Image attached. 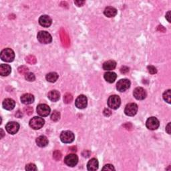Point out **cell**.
Returning <instances> with one entry per match:
<instances>
[{
  "mask_svg": "<svg viewBox=\"0 0 171 171\" xmlns=\"http://www.w3.org/2000/svg\"><path fill=\"white\" fill-rule=\"evenodd\" d=\"M74 3L77 6L80 7V6H82L84 4L85 2L84 1H75Z\"/></svg>",
  "mask_w": 171,
  "mask_h": 171,
  "instance_id": "obj_38",
  "label": "cell"
},
{
  "mask_svg": "<svg viewBox=\"0 0 171 171\" xmlns=\"http://www.w3.org/2000/svg\"><path fill=\"white\" fill-rule=\"evenodd\" d=\"M48 97L52 102H57L60 98V94L58 90H52L48 93Z\"/></svg>",
  "mask_w": 171,
  "mask_h": 171,
  "instance_id": "obj_23",
  "label": "cell"
},
{
  "mask_svg": "<svg viewBox=\"0 0 171 171\" xmlns=\"http://www.w3.org/2000/svg\"><path fill=\"white\" fill-rule=\"evenodd\" d=\"M25 78L28 82H34L35 80V76L34 74L32 73V72H28V73L25 75Z\"/></svg>",
  "mask_w": 171,
  "mask_h": 171,
  "instance_id": "obj_28",
  "label": "cell"
},
{
  "mask_svg": "<svg viewBox=\"0 0 171 171\" xmlns=\"http://www.w3.org/2000/svg\"><path fill=\"white\" fill-rule=\"evenodd\" d=\"M74 139V134L70 130L63 131L60 134V140L63 143H72Z\"/></svg>",
  "mask_w": 171,
  "mask_h": 171,
  "instance_id": "obj_5",
  "label": "cell"
},
{
  "mask_svg": "<svg viewBox=\"0 0 171 171\" xmlns=\"http://www.w3.org/2000/svg\"><path fill=\"white\" fill-rule=\"evenodd\" d=\"M38 40L43 44L50 43L52 41V37L50 34L46 31H40L38 32L37 35Z\"/></svg>",
  "mask_w": 171,
  "mask_h": 171,
  "instance_id": "obj_3",
  "label": "cell"
},
{
  "mask_svg": "<svg viewBox=\"0 0 171 171\" xmlns=\"http://www.w3.org/2000/svg\"><path fill=\"white\" fill-rule=\"evenodd\" d=\"M3 107L7 110H12L15 108L16 102L13 99L11 98H7L3 102Z\"/></svg>",
  "mask_w": 171,
  "mask_h": 171,
  "instance_id": "obj_15",
  "label": "cell"
},
{
  "mask_svg": "<svg viewBox=\"0 0 171 171\" xmlns=\"http://www.w3.org/2000/svg\"><path fill=\"white\" fill-rule=\"evenodd\" d=\"M21 102L25 105L31 104L34 102V96L31 94H25L21 96Z\"/></svg>",
  "mask_w": 171,
  "mask_h": 171,
  "instance_id": "obj_16",
  "label": "cell"
},
{
  "mask_svg": "<svg viewBox=\"0 0 171 171\" xmlns=\"http://www.w3.org/2000/svg\"><path fill=\"white\" fill-rule=\"evenodd\" d=\"M98 161L96 158H92L88 161L87 164V169L90 171L96 170L98 169Z\"/></svg>",
  "mask_w": 171,
  "mask_h": 171,
  "instance_id": "obj_18",
  "label": "cell"
},
{
  "mask_svg": "<svg viewBox=\"0 0 171 171\" xmlns=\"http://www.w3.org/2000/svg\"><path fill=\"white\" fill-rule=\"evenodd\" d=\"M6 129L9 134H15L20 129V125L16 122H9L6 125Z\"/></svg>",
  "mask_w": 171,
  "mask_h": 171,
  "instance_id": "obj_11",
  "label": "cell"
},
{
  "mask_svg": "<svg viewBox=\"0 0 171 171\" xmlns=\"http://www.w3.org/2000/svg\"><path fill=\"white\" fill-rule=\"evenodd\" d=\"M88 104V99L84 95H80L75 101L76 106L79 109H84L87 106Z\"/></svg>",
  "mask_w": 171,
  "mask_h": 171,
  "instance_id": "obj_12",
  "label": "cell"
},
{
  "mask_svg": "<svg viewBox=\"0 0 171 171\" xmlns=\"http://www.w3.org/2000/svg\"><path fill=\"white\" fill-rule=\"evenodd\" d=\"M163 99L165 102H166L167 103L170 104L171 103V90H168L165 91V92L163 93Z\"/></svg>",
  "mask_w": 171,
  "mask_h": 171,
  "instance_id": "obj_25",
  "label": "cell"
},
{
  "mask_svg": "<svg viewBox=\"0 0 171 171\" xmlns=\"http://www.w3.org/2000/svg\"><path fill=\"white\" fill-rule=\"evenodd\" d=\"M104 78L105 80L108 83H113L115 82L116 78H117V75L113 72H108L104 74Z\"/></svg>",
  "mask_w": 171,
  "mask_h": 171,
  "instance_id": "obj_21",
  "label": "cell"
},
{
  "mask_svg": "<svg viewBox=\"0 0 171 171\" xmlns=\"http://www.w3.org/2000/svg\"><path fill=\"white\" fill-rule=\"evenodd\" d=\"M1 59L6 62H12L15 58V53L10 48H6L3 50L0 54Z\"/></svg>",
  "mask_w": 171,
  "mask_h": 171,
  "instance_id": "obj_1",
  "label": "cell"
},
{
  "mask_svg": "<svg viewBox=\"0 0 171 171\" xmlns=\"http://www.w3.org/2000/svg\"><path fill=\"white\" fill-rule=\"evenodd\" d=\"M25 60L28 63L30 64H34L36 63V58L34 56H28L25 58Z\"/></svg>",
  "mask_w": 171,
  "mask_h": 171,
  "instance_id": "obj_30",
  "label": "cell"
},
{
  "mask_svg": "<svg viewBox=\"0 0 171 171\" xmlns=\"http://www.w3.org/2000/svg\"><path fill=\"white\" fill-rule=\"evenodd\" d=\"M103 114L105 116H107V117H109V116H111L112 114V112L110 110H109L108 108H106L104 109V110L103 112Z\"/></svg>",
  "mask_w": 171,
  "mask_h": 171,
  "instance_id": "obj_36",
  "label": "cell"
},
{
  "mask_svg": "<svg viewBox=\"0 0 171 171\" xmlns=\"http://www.w3.org/2000/svg\"><path fill=\"white\" fill-rule=\"evenodd\" d=\"M133 95L136 100H143L146 98L147 92L144 88H141V87H137L134 90Z\"/></svg>",
  "mask_w": 171,
  "mask_h": 171,
  "instance_id": "obj_13",
  "label": "cell"
},
{
  "mask_svg": "<svg viewBox=\"0 0 171 171\" xmlns=\"http://www.w3.org/2000/svg\"><path fill=\"white\" fill-rule=\"evenodd\" d=\"M129 72V68L126 66H122L121 68V72L122 74H126Z\"/></svg>",
  "mask_w": 171,
  "mask_h": 171,
  "instance_id": "obj_37",
  "label": "cell"
},
{
  "mask_svg": "<svg viewBox=\"0 0 171 171\" xmlns=\"http://www.w3.org/2000/svg\"><path fill=\"white\" fill-rule=\"evenodd\" d=\"M130 86V82L128 79H122L116 84V89L121 92H125Z\"/></svg>",
  "mask_w": 171,
  "mask_h": 171,
  "instance_id": "obj_8",
  "label": "cell"
},
{
  "mask_svg": "<svg viewBox=\"0 0 171 171\" xmlns=\"http://www.w3.org/2000/svg\"><path fill=\"white\" fill-rule=\"evenodd\" d=\"M102 170H114L115 169L113 165H110V164H108V165H105Z\"/></svg>",
  "mask_w": 171,
  "mask_h": 171,
  "instance_id": "obj_34",
  "label": "cell"
},
{
  "mask_svg": "<svg viewBox=\"0 0 171 171\" xmlns=\"http://www.w3.org/2000/svg\"><path fill=\"white\" fill-rule=\"evenodd\" d=\"M45 121L42 118L39 116H35L32 118L30 121V126L34 130H39L42 128L44 125Z\"/></svg>",
  "mask_w": 171,
  "mask_h": 171,
  "instance_id": "obj_4",
  "label": "cell"
},
{
  "mask_svg": "<svg viewBox=\"0 0 171 171\" xmlns=\"http://www.w3.org/2000/svg\"><path fill=\"white\" fill-rule=\"evenodd\" d=\"M138 112V106L135 103H129L126 106L125 109V113L126 116H134Z\"/></svg>",
  "mask_w": 171,
  "mask_h": 171,
  "instance_id": "obj_9",
  "label": "cell"
},
{
  "mask_svg": "<svg viewBox=\"0 0 171 171\" xmlns=\"http://www.w3.org/2000/svg\"><path fill=\"white\" fill-rule=\"evenodd\" d=\"M166 132L169 134H170V122H169L166 126Z\"/></svg>",
  "mask_w": 171,
  "mask_h": 171,
  "instance_id": "obj_40",
  "label": "cell"
},
{
  "mask_svg": "<svg viewBox=\"0 0 171 171\" xmlns=\"http://www.w3.org/2000/svg\"><path fill=\"white\" fill-rule=\"evenodd\" d=\"M147 68L149 73L151 74H155L157 73V70H156V68L154 66H153V65H148Z\"/></svg>",
  "mask_w": 171,
  "mask_h": 171,
  "instance_id": "obj_33",
  "label": "cell"
},
{
  "mask_svg": "<svg viewBox=\"0 0 171 171\" xmlns=\"http://www.w3.org/2000/svg\"><path fill=\"white\" fill-rule=\"evenodd\" d=\"M12 72L11 66L8 64H1L0 65V75L2 76H8Z\"/></svg>",
  "mask_w": 171,
  "mask_h": 171,
  "instance_id": "obj_20",
  "label": "cell"
},
{
  "mask_svg": "<svg viewBox=\"0 0 171 171\" xmlns=\"http://www.w3.org/2000/svg\"><path fill=\"white\" fill-rule=\"evenodd\" d=\"M60 118V113L57 110H54L53 112V113L51 115V120L52 121L56 122L58 121H59Z\"/></svg>",
  "mask_w": 171,
  "mask_h": 171,
  "instance_id": "obj_26",
  "label": "cell"
},
{
  "mask_svg": "<svg viewBox=\"0 0 171 171\" xmlns=\"http://www.w3.org/2000/svg\"><path fill=\"white\" fill-rule=\"evenodd\" d=\"M17 70H18V72H19L20 74H24V75L26 74L28 72V70H29L28 68L26 66H25V65H21V66L18 68Z\"/></svg>",
  "mask_w": 171,
  "mask_h": 171,
  "instance_id": "obj_29",
  "label": "cell"
},
{
  "mask_svg": "<svg viewBox=\"0 0 171 171\" xmlns=\"http://www.w3.org/2000/svg\"><path fill=\"white\" fill-rule=\"evenodd\" d=\"M116 66V62L114 60H108L105 61L103 64V69L104 70L110 71L115 69Z\"/></svg>",
  "mask_w": 171,
  "mask_h": 171,
  "instance_id": "obj_22",
  "label": "cell"
},
{
  "mask_svg": "<svg viewBox=\"0 0 171 171\" xmlns=\"http://www.w3.org/2000/svg\"><path fill=\"white\" fill-rule=\"evenodd\" d=\"M107 103L108 107H110L111 109H113V110H116V109H118L120 106H121V98L117 95L110 96L108 98Z\"/></svg>",
  "mask_w": 171,
  "mask_h": 171,
  "instance_id": "obj_2",
  "label": "cell"
},
{
  "mask_svg": "<svg viewBox=\"0 0 171 171\" xmlns=\"http://www.w3.org/2000/svg\"><path fill=\"white\" fill-rule=\"evenodd\" d=\"M73 100V96L70 93H66L64 96V102L65 104H70Z\"/></svg>",
  "mask_w": 171,
  "mask_h": 171,
  "instance_id": "obj_27",
  "label": "cell"
},
{
  "mask_svg": "<svg viewBox=\"0 0 171 171\" xmlns=\"http://www.w3.org/2000/svg\"><path fill=\"white\" fill-rule=\"evenodd\" d=\"M104 13L108 17H114L117 14V9L114 8V7L108 6L105 8Z\"/></svg>",
  "mask_w": 171,
  "mask_h": 171,
  "instance_id": "obj_17",
  "label": "cell"
},
{
  "mask_svg": "<svg viewBox=\"0 0 171 171\" xmlns=\"http://www.w3.org/2000/svg\"><path fill=\"white\" fill-rule=\"evenodd\" d=\"M37 113L39 115L42 116V117H46L48 116L51 111V109L49 106L45 104H39L37 106Z\"/></svg>",
  "mask_w": 171,
  "mask_h": 171,
  "instance_id": "obj_10",
  "label": "cell"
},
{
  "mask_svg": "<svg viewBox=\"0 0 171 171\" xmlns=\"http://www.w3.org/2000/svg\"><path fill=\"white\" fill-rule=\"evenodd\" d=\"M166 19L167 20V21H168L169 23L171 22V21H170V11H169V12L166 13Z\"/></svg>",
  "mask_w": 171,
  "mask_h": 171,
  "instance_id": "obj_39",
  "label": "cell"
},
{
  "mask_svg": "<svg viewBox=\"0 0 171 171\" xmlns=\"http://www.w3.org/2000/svg\"><path fill=\"white\" fill-rule=\"evenodd\" d=\"M24 110L26 112V114H28V115H31L33 113V108L30 106H28V107H25L24 108Z\"/></svg>",
  "mask_w": 171,
  "mask_h": 171,
  "instance_id": "obj_35",
  "label": "cell"
},
{
  "mask_svg": "<svg viewBox=\"0 0 171 171\" xmlns=\"http://www.w3.org/2000/svg\"><path fill=\"white\" fill-rule=\"evenodd\" d=\"M159 126V121L156 117H153V116L148 118L146 122V126L148 130H155L158 128Z\"/></svg>",
  "mask_w": 171,
  "mask_h": 171,
  "instance_id": "obj_6",
  "label": "cell"
},
{
  "mask_svg": "<svg viewBox=\"0 0 171 171\" xmlns=\"http://www.w3.org/2000/svg\"><path fill=\"white\" fill-rule=\"evenodd\" d=\"M39 23L44 28L50 27L52 23V20L50 16L47 15L42 16L39 19Z\"/></svg>",
  "mask_w": 171,
  "mask_h": 171,
  "instance_id": "obj_14",
  "label": "cell"
},
{
  "mask_svg": "<svg viewBox=\"0 0 171 171\" xmlns=\"http://www.w3.org/2000/svg\"><path fill=\"white\" fill-rule=\"evenodd\" d=\"M53 157L56 160V161H59L61 158V153L59 151H56L54 152L53 153Z\"/></svg>",
  "mask_w": 171,
  "mask_h": 171,
  "instance_id": "obj_32",
  "label": "cell"
},
{
  "mask_svg": "<svg viewBox=\"0 0 171 171\" xmlns=\"http://www.w3.org/2000/svg\"><path fill=\"white\" fill-rule=\"evenodd\" d=\"M25 170L33 171V170H37L38 169L34 164L29 163V164H28V165H26V166H25Z\"/></svg>",
  "mask_w": 171,
  "mask_h": 171,
  "instance_id": "obj_31",
  "label": "cell"
},
{
  "mask_svg": "<svg viewBox=\"0 0 171 171\" xmlns=\"http://www.w3.org/2000/svg\"><path fill=\"white\" fill-rule=\"evenodd\" d=\"M0 130H1V139H2V138L4 136V132H3V129H1Z\"/></svg>",
  "mask_w": 171,
  "mask_h": 171,
  "instance_id": "obj_41",
  "label": "cell"
},
{
  "mask_svg": "<svg viewBox=\"0 0 171 171\" xmlns=\"http://www.w3.org/2000/svg\"><path fill=\"white\" fill-rule=\"evenodd\" d=\"M35 142H36V144H37L38 146L39 147H42V148L46 147L49 143L48 138L45 136H39V137L37 138V139H36Z\"/></svg>",
  "mask_w": 171,
  "mask_h": 171,
  "instance_id": "obj_19",
  "label": "cell"
},
{
  "mask_svg": "<svg viewBox=\"0 0 171 171\" xmlns=\"http://www.w3.org/2000/svg\"><path fill=\"white\" fill-rule=\"evenodd\" d=\"M64 162L68 166L74 167L78 162V157L75 154H70L65 156L64 158Z\"/></svg>",
  "mask_w": 171,
  "mask_h": 171,
  "instance_id": "obj_7",
  "label": "cell"
},
{
  "mask_svg": "<svg viewBox=\"0 0 171 171\" xmlns=\"http://www.w3.org/2000/svg\"><path fill=\"white\" fill-rule=\"evenodd\" d=\"M46 80L51 82V83H54L57 81V80L58 79V74L56 72H50L48 73L46 76Z\"/></svg>",
  "mask_w": 171,
  "mask_h": 171,
  "instance_id": "obj_24",
  "label": "cell"
}]
</instances>
